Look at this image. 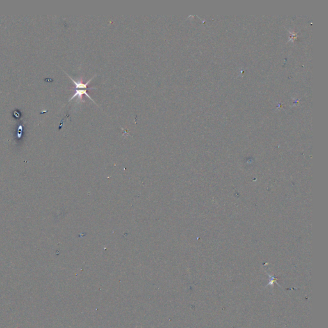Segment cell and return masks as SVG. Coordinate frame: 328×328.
I'll use <instances>...</instances> for the list:
<instances>
[{"instance_id": "1", "label": "cell", "mask_w": 328, "mask_h": 328, "mask_svg": "<svg viewBox=\"0 0 328 328\" xmlns=\"http://www.w3.org/2000/svg\"><path fill=\"white\" fill-rule=\"evenodd\" d=\"M83 94H85V95H86L87 96V97H88V98H89L90 99H91V100H92V101L93 102H94V101H93V99H92V98H91V96H89V94H87V92L86 89H83V90H81V89H78V90H76V92H75V94H74V95H73V97H72L71 98H70V99H69V101L72 100V99H74V98H75V97H76V96H78V97H79L80 98H82V95H83Z\"/></svg>"}]
</instances>
